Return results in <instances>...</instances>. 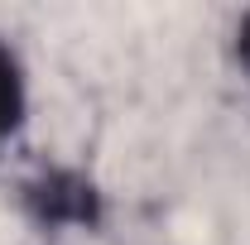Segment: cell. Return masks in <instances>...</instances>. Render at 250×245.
Wrapping results in <instances>:
<instances>
[{
  "instance_id": "cell-3",
  "label": "cell",
  "mask_w": 250,
  "mask_h": 245,
  "mask_svg": "<svg viewBox=\"0 0 250 245\" xmlns=\"http://www.w3.org/2000/svg\"><path fill=\"white\" fill-rule=\"evenodd\" d=\"M236 53H241V62L250 67V15H246V24H241V34H236Z\"/></svg>"
},
{
  "instance_id": "cell-2",
  "label": "cell",
  "mask_w": 250,
  "mask_h": 245,
  "mask_svg": "<svg viewBox=\"0 0 250 245\" xmlns=\"http://www.w3.org/2000/svg\"><path fill=\"white\" fill-rule=\"evenodd\" d=\"M24 111H29L24 67H20V53L0 39V140H10V135L24 125Z\"/></svg>"
},
{
  "instance_id": "cell-1",
  "label": "cell",
  "mask_w": 250,
  "mask_h": 245,
  "mask_svg": "<svg viewBox=\"0 0 250 245\" xmlns=\"http://www.w3.org/2000/svg\"><path fill=\"white\" fill-rule=\"evenodd\" d=\"M20 207L43 231L96 226L101 221V192L77 168H43V173H34L29 183H20Z\"/></svg>"
}]
</instances>
